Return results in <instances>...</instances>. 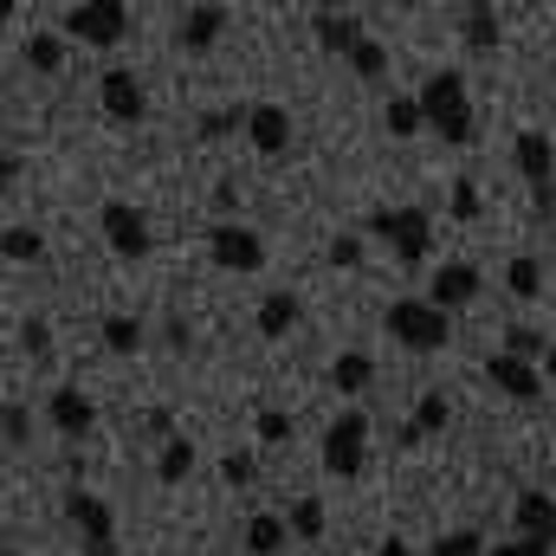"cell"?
<instances>
[{"instance_id": "ba28073f", "label": "cell", "mask_w": 556, "mask_h": 556, "mask_svg": "<svg viewBox=\"0 0 556 556\" xmlns=\"http://www.w3.org/2000/svg\"><path fill=\"white\" fill-rule=\"evenodd\" d=\"M98 227H104V247H111L117 260H142V253H149V220H142L130 201H104Z\"/></svg>"}, {"instance_id": "ffe728a7", "label": "cell", "mask_w": 556, "mask_h": 556, "mask_svg": "<svg viewBox=\"0 0 556 556\" xmlns=\"http://www.w3.org/2000/svg\"><path fill=\"white\" fill-rule=\"evenodd\" d=\"M285 544H291V525L273 518V511H260V518L247 525V556H278Z\"/></svg>"}, {"instance_id": "d6a6232c", "label": "cell", "mask_w": 556, "mask_h": 556, "mask_svg": "<svg viewBox=\"0 0 556 556\" xmlns=\"http://www.w3.org/2000/svg\"><path fill=\"white\" fill-rule=\"evenodd\" d=\"M220 479H227V485H253V479H260V459H253L247 446H233V453L220 459Z\"/></svg>"}, {"instance_id": "7c38bea8", "label": "cell", "mask_w": 556, "mask_h": 556, "mask_svg": "<svg viewBox=\"0 0 556 556\" xmlns=\"http://www.w3.org/2000/svg\"><path fill=\"white\" fill-rule=\"evenodd\" d=\"M220 33H227V7H220V0L181 7V20H175V46H181V52H207Z\"/></svg>"}, {"instance_id": "7bdbcfd3", "label": "cell", "mask_w": 556, "mask_h": 556, "mask_svg": "<svg viewBox=\"0 0 556 556\" xmlns=\"http://www.w3.org/2000/svg\"><path fill=\"white\" fill-rule=\"evenodd\" d=\"M420 440H427V433H420L415 420H402V427H395V446H420Z\"/></svg>"}, {"instance_id": "d590c367", "label": "cell", "mask_w": 556, "mask_h": 556, "mask_svg": "<svg viewBox=\"0 0 556 556\" xmlns=\"http://www.w3.org/2000/svg\"><path fill=\"white\" fill-rule=\"evenodd\" d=\"M260 440H266V446H285V440H291V415H285V408H260Z\"/></svg>"}, {"instance_id": "ab89813d", "label": "cell", "mask_w": 556, "mask_h": 556, "mask_svg": "<svg viewBox=\"0 0 556 556\" xmlns=\"http://www.w3.org/2000/svg\"><path fill=\"white\" fill-rule=\"evenodd\" d=\"M485 556H551V544H531V538H511V544H498V551Z\"/></svg>"}, {"instance_id": "f6af8a7d", "label": "cell", "mask_w": 556, "mask_h": 556, "mask_svg": "<svg viewBox=\"0 0 556 556\" xmlns=\"http://www.w3.org/2000/svg\"><path fill=\"white\" fill-rule=\"evenodd\" d=\"M85 556H117V544H85Z\"/></svg>"}, {"instance_id": "1f68e13d", "label": "cell", "mask_w": 556, "mask_h": 556, "mask_svg": "<svg viewBox=\"0 0 556 556\" xmlns=\"http://www.w3.org/2000/svg\"><path fill=\"white\" fill-rule=\"evenodd\" d=\"M233 130H247V111L233 104V111H207L201 117V142H220V137H233Z\"/></svg>"}, {"instance_id": "277c9868", "label": "cell", "mask_w": 556, "mask_h": 556, "mask_svg": "<svg viewBox=\"0 0 556 556\" xmlns=\"http://www.w3.org/2000/svg\"><path fill=\"white\" fill-rule=\"evenodd\" d=\"M369 459V415L363 408H343V415L324 427V472L330 479H356Z\"/></svg>"}, {"instance_id": "836d02e7", "label": "cell", "mask_w": 556, "mask_h": 556, "mask_svg": "<svg viewBox=\"0 0 556 556\" xmlns=\"http://www.w3.org/2000/svg\"><path fill=\"white\" fill-rule=\"evenodd\" d=\"M427 556H485V538H479V531H446Z\"/></svg>"}, {"instance_id": "c3c4849f", "label": "cell", "mask_w": 556, "mask_h": 556, "mask_svg": "<svg viewBox=\"0 0 556 556\" xmlns=\"http://www.w3.org/2000/svg\"><path fill=\"white\" fill-rule=\"evenodd\" d=\"M551 492H556V466H551Z\"/></svg>"}, {"instance_id": "52a82bcc", "label": "cell", "mask_w": 556, "mask_h": 556, "mask_svg": "<svg viewBox=\"0 0 556 556\" xmlns=\"http://www.w3.org/2000/svg\"><path fill=\"white\" fill-rule=\"evenodd\" d=\"M207 260H214L220 273H260V266H266V240H260L253 227H240V220H220V227L207 233Z\"/></svg>"}, {"instance_id": "9a60e30c", "label": "cell", "mask_w": 556, "mask_h": 556, "mask_svg": "<svg viewBox=\"0 0 556 556\" xmlns=\"http://www.w3.org/2000/svg\"><path fill=\"white\" fill-rule=\"evenodd\" d=\"M247 142H253L260 155H285V149H291V111H285V104H253V111H247Z\"/></svg>"}, {"instance_id": "484cf974", "label": "cell", "mask_w": 556, "mask_h": 556, "mask_svg": "<svg viewBox=\"0 0 556 556\" xmlns=\"http://www.w3.org/2000/svg\"><path fill=\"white\" fill-rule=\"evenodd\" d=\"M382 124H389V137H420L427 130V111H420V98H389Z\"/></svg>"}, {"instance_id": "7402d4cb", "label": "cell", "mask_w": 556, "mask_h": 556, "mask_svg": "<svg viewBox=\"0 0 556 556\" xmlns=\"http://www.w3.org/2000/svg\"><path fill=\"white\" fill-rule=\"evenodd\" d=\"M298 324V298L291 291H266L260 298V337H285Z\"/></svg>"}, {"instance_id": "3957f363", "label": "cell", "mask_w": 556, "mask_h": 556, "mask_svg": "<svg viewBox=\"0 0 556 556\" xmlns=\"http://www.w3.org/2000/svg\"><path fill=\"white\" fill-rule=\"evenodd\" d=\"M369 233L389 240L402 266H420L427 247H433V214H427V207H376V214H369Z\"/></svg>"}, {"instance_id": "e0dca14e", "label": "cell", "mask_w": 556, "mask_h": 556, "mask_svg": "<svg viewBox=\"0 0 556 556\" xmlns=\"http://www.w3.org/2000/svg\"><path fill=\"white\" fill-rule=\"evenodd\" d=\"M311 33H317V46H324V52H343V59L363 46V20H356V13H330V7L311 20Z\"/></svg>"}, {"instance_id": "8992f818", "label": "cell", "mask_w": 556, "mask_h": 556, "mask_svg": "<svg viewBox=\"0 0 556 556\" xmlns=\"http://www.w3.org/2000/svg\"><path fill=\"white\" fill-rule=\"evenodd\" d=\"M65 33L85 39V46H117L130 33V7L124 0H85V7L65 13Z\"/></svg>"}, {"instance_id": "7a4b0ae2", "label": "cell", "mask_w": 556, "mask_h": 556, "mask_svg": "<svg viewBox=\"0 0 556 556\" xmlns=\"http://www.w3.org/2000/svg\"><path fill=\"white\" fill-rule=\"evenodd\" d=\"M382 330H389L402 350H415V356H433V350H446V343H453L446 311H433L427 298H395V304H389V317H382Z\"/></svg>"}, {"instance_id": "ac0fdd59", "label": "cell", "mask_w": 556, "mask_h": 556, "mask_svg": "<svg viewBox=\"0 0 556 556\" xmlns=\"http://www.w3.org/2000/svg\"><path fill=\"white\" fill-rule=\"evenodd\" d=\"M498 33H505V20H498V7H466V13H459V39H466V46H479V52H492V46H498Z\"/></svg>"}, {"instance_id": "d4e9b609", "label": "cell", "mask_w": 556, "mask_h": 556, "mask_svg": "<svg viewBox=\"0 0 556 556\" xmlns=\"http://www.w3.org/2000/svg\"><path fill=\"white\" fill-rule=\"evenodd\" d=\"M285 525H291V538H304V544H317V538H324V498H291V511H285Z\"/></svg>"}, {"instance_id": "4316f807", "label": "cell", "mask_w": 556, "mask_h": 556, "mask_svg": "<svg viewBox=\"0 0 556 556\" xmlns=\"http://www.w3.org/2000/svg\"><path fill=\"white\" fill-rule=\"evenodd\" d=\"M446 420H453V402H446V389H427L415 402V427L420 433H446Z\"/></svg>"}, {"instance_id": "9c48e42d", "label": "cell", "mask_w": 556, "mask_h": 556, "mask_svg": "<svg viewBox=\"0 0 556 556\" xmlns=\"http://www.w3.org/2000/svg\"><path fill=\"white\" fill-rule=\"evenodd\" d=\"M98 104H104L111 124H142V117H149V98H142L137 72H124V65L98 78Z\"/></svg>"}, {"instance_id": "5b68a950", "label": "cell", "mask_w": 556, "mask_h": 556, "mask_svg": "<svg viewBox=\"0 0 556 556\" xmlns=\"http://www.w3.org/2000/svg\"><path fill=\"white\" fill-rule=\"evenodd\" d=\"M511 162H518V175L531 181V201H538V214H551V201H556V188H551V175H556V149L544 130H518L511 137Z\"/></svg>"}, {"instance_id": "cb8c5ba5", "label": "cell", "mask_w": 556, "mask_h": 556, "mask_svg": "<svg viewBox=\"0 0 556 556\" xmlns=\"http://www.w3.org/2000/svg\"><path fill=\"white\" fill-rule=\"evenodd\" d=\"M26 65L46 72V78L65 72V39H59V33H33V39H26Z\"/></svg>"}, {"instance_id": "74e56055", "label": "cell", "mask_w": 556, "mask_h": 556, "mask_svg": "<svg viewBox=\"0 0 556 556\" xmlns=\"http://www.w3.org/2000/svg\"><path fill=\"white\" fill-rule=\"evenodd\" d=\"M20 343H26L33 356H46V350H52V324H46V317H26V324H20Z\"/></svg>"}, {"instance_id": "bcb514c9", "label": "cell", "mask_w": 556, "mask_h": 556, "mask_svg": "<svg viewBox=\"0 0 556 556\" xmlns=\"http://www.w3.org/2000/svg\"><path fill=\"white\" fill-rule=\"evenodd\" d=\"M544 376H551V382H556V343H551V356H544Z\"/></svg>"}, {"instance_id": "6da1fadb", "label": "cell", "mask_w": 556, "mask_h": 556, "mask_svg": "<svg viewBox=\"0 0 556 556\" xmlns=\"http://www.w3.org/2000/svg\"><path fill=\"white\" fill-rule=\"evenodd\" d=\"M420 111H427V130L446 137L453 149L479 142V117H472V98H466V78L459 72H433L420 85Z\"/></svg>"}, {"instance_id": "f546056e", "label": "cell", "mask_w": 556, "mask_h": 556, "mask_svg": "<svg viewBox=\"0 0 556 556\" xmlns=\"http://www.w3.org/2000/svg\"><path fill=\"white\" fill-rule=\"evenodd\" d=\"M0 440H7V453L33 446V415H26V402H7V415H0Z\"/></svg>"}, {"instance_id": "f1b7e54d", "label": "cell", "mask_w": 556, "mask_h": 556, "mask_svg": "<svg viewBox=\"0 0 556 556\" xmlns=\"http://www.w3.org/2000/svg\"><path fill=\"white\" fill-rule=\"evenodd\" d=\"M505 291H518V298H538V291H544V266H538L531 253H518V260L505 266Z\"/></svg>"}, {"instance_id": "8fae6325", "label": "cell", "mask_w": 556, "mask_h": 556, "mask_svg": "<svg viewBox=\"0 0 556 556\" xmlns=\"http://www.w3.org/2000/svg\"><path fill=\"white\" fill-rule=\"evenodd\" d=\"M46 420H52L65 440H85V433L98 427V408H91V395H85V389H72V382H65V389H52V395H46Z\"/></svg>"}, {"instance_id": "f35d334b", "label": "cell", "mask_w": 556, "mask_h": 556, "mask_svg": "<svg viewBox=\"0 0 556 556\" xmlns=\"http://www.w3.org/2000/svg\"><path fill=\"white\" fill-rule=\"evenodd\" d=\"M330 266H363V240L337 233V240H330Z\"/></svg>"}, {"instance_id": "ee69618b", "label": "cell", "mask_w": 556, "mask_h": 556, "mask_svg": "<svg viewBox=\"0 0 556 556\" xmlns=\"http://www.w3.org/2000/svg\"><path fill=\"white\" fill-rule=\"evenodd\" d=\"M376 556H408V544H402V538H382V551Z\"/></svg>"}, {"instance_id": "83f0119b", "label": "cell", "mask_w": 556, "mask_h": 556, "mask_svg": "<svg viewBox=\"0 0 556 556\" xmlns=\"http://www.w3.org/2000/svg\"><path fill=\"white\" fill-rule=\"evenodd\" d=\"M0 253H7L13 266H26V260L46 253V240H39V227H7V233H0Z\"/></svg>"}, {"instance_id": "7dc6e473", "label": "cell", "mask_w": 556, "mask_h": 556, "mask_svg": "<svg viewBox=\"0 0 556 556\" xmlns=\"http://www.w3.org/2000/svg\"><path fill=\"white\" fill-rule=\"evenodd\" d=\"M0 556H20V551H13V544H7V551H0Z\"/></svg>"}, {"instance_id": "4fadbf2b", "label": "cell", "mask_w": 556, "mask_h": 556, "mask_svg": "<svg viewBox=\"0 0 556 556\" xmlns=\"http://www.w3.org/2000/svg\"><path fill=\"white\" fill-rule=\"evenodd\" d=\"M479 285H485V278H479V266L453 260V266H440V273H433V285H427V304H433V311H459V304H472V298H479Z\"/></svg>"}, {"instance_id": "4dcf8cb0", "label": "cell", "mask_w": 556, "mask_h": 556, "mask_svg": "<svg viewBox=\"0 0 556 556\" xmlns=\"http://www.w3.org/2000/svg\"><path fill=\"white\" fill-rule=\"evenodd\" d=\"M350 72H356V78H369V85H376V78H382V72H389V52H382V39H363V46H356V52H350Z\"/></svg>"}, {"instance_id": "8d00e7d4", "label": "cell", "mask_w": 556, "mask_h": 556, "mask_svg": "<svg viewBox=\"0 0 556 556\" xmlns=\"http://www.w3.org/2000/svg\"><path fill=\"white\" fill-rule=\"evenodd\" d=\"M479 181H453V220H479Z\"/></svg>"}, {"instance_id": "60d3db41", "label": "cell", "mask_w": 556, "mask_h": 556, "mask_svg": "<svg viewBox=\"0 0 556 556\" xmlns=\"http://www.w3.org/2000/svg\"><path fill=\"white\" fill-rule=\"evenodd\" d=\"M233 207H240V181H220V188H214V214H220V220H227V214H233Z\"/></svg>"}, {"instance_id": "603a6c76", "label": "cell", "mask_w": 556, "mask_h": 556, "mask_svg": "<svg viewBox=\"0 0 556 556\" xmlns=\"http://www.w3.org/2000/svg\"><path fill=\"white\" fill-rule=\"evenodd\" d=\"M188 472H194V446H188L181 433H175V440H162V459H155V479H162V485H181Z\"/></svg>"}, {"instance_id": "e575fe53", "label": "cell", "mask_w": 556, "mask_h": 556, "mask_svg": "<svg viewBox=\"0 0 556 556\" xmlns=\"http://www.w3.org/2000/svg\"><path fill=\"white\" fill-rule=\"evenodd\" d=\"M505 356H525V363H538V356H551V343H544L538 330H505Z\"/></svg>"}, {"instance_id": "30bf717a", "label": "cell", "mask_w": 556, "mask_h": 556, "mask_svg": "<svg viewBox=\"0 0 556 556\" xmlns=\"http://www.w3.org/2000/svg\"><path fill=\"white\" fill-rule=\"evenodd\" d=\"M485 376H492V389H498V395H511V402H538V395H544V369H538V363H525V356L492 350Z\"/></svg>"}, {"instance_id": "5bb4252c", "label": "cell", "mask_w": 556, "mask_h": 556, "mask_svg": "<svg viewBox=\"0 0 556 556\" xmlns=\"http://www.w3.org/2000/svg\"><path fill=\"white\" fill-rule=\"evenodd\" d=\"M65 518H72V531H85V544H117V538H111V505H104L98 492L72 485V492H65Z\"/></svg>"}, {"instance_id": "2e32d148", "label": "cell", "mask_w": 556, "mask_h": 556, "mask_svg": "<svg viewBox=\"0 0 556 556\" xmlns=\"http://www.w3.org/2000/svg\"><path fill=\"white\" fill-rule=\"evenodd\" d=\"M518 538H531V544H551L556 551V498L551 492H518Z\"/></svg>"}, {"instance_id": "d6986e66", "label": "cell", "mask_w": 556, "mask_h": 556, "mask_svg": "<svg viewBox=\"0 0 556 556\" xmlns=\"http://www.w3.org/2000/svg\"><path fill=\"white\" fill-rule=\"evenodd\" d=\"M330 382H337V395H363V389L376 382V363H369L363 350H343V356L330 363Z\"/></svg>"}, {"instance_id": "44dd1931", "label": "cell", "mask_w": 556, "mask_h": 556, "mask_svg": "<svg viewBox=\"0 0 556 556\" xmlns=\"http://www.w3.org/2000/svg\"><path fill=\"white\" fill-rule=\"evenodd\" d=\"M98 337H104V350H111V356H137V350H142V324H137V317H124V311H111V317L98 324Z\"/></svg>"}, {"instance_id": "b9f144b4", "label": "cell", "mask_w": 556, "mask_h": 556, "mask_svg": "<svg viewBox=\"0 0 556 556\" xmlns=\"http://www.w3.org/2000/svg\"><path fill=\"white\" fill-rule=\"evenodd\" d=\"M20 175H26V162H20V155L7 149V162H0V181H7V188H20Z\"/></svg>"}]
</instances>
